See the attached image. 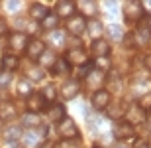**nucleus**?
Instances as JSON below:
<instances>
[{
  "instance_id": "15",
  "label": "nucleus",
  "mask_w": 151,
  "mask_h": 148,
  "mask_svg": "<svg viewBox=\"0 0 151 148\" xmlns=\"http://www.w3.org/2000/svg\"><path fill=\"white\" fill-rule=\"evenodd\" d=\"M145 111H141L137 105H132L129 109H126V117H124V120L126 122H129L132 126H135V125H143V120H145Z\"/></svg>"
},
{
  "instance_id": "44",
  "label": "nucleus",
  "mask_w": 151,
  "mask_h": 148,
  "mask_svg": "<svg viewBox=\"0 0 151 148\" xmlns=\"http://www.w3.org/2000/svg\"><path fill=\"white\" fill-rule=\"evenodd\" d=\"M94 148H98V146H94Z\"/></svg>"
},
{
  "instance_id": "14",
  "label": "nucleus",
  "mask_w": 151,
  "mask_h": 148,
  "mask_svg": "<svg viewBox=\"0 0 151 148\" xmlns=\"http://www.w3.org/2000/svg\"><path fill=\"white\" fill-rule=\"evenodd\" d=\"M45 50H47V47H45V42L37 40V38H32L28 47H26V55H28L32 61H37L39 57L45 53Z\"/></svg>"
},
{
  "instance_id": "25",
  "label": "nucleus",
  "mask_w": 151,
  "mask_h": 148,
  "mask_svg": "<svg viewBox=\"0 0 151 148\" xmlns=\"http://www.w3.org/2000/svg\"><path fill=\"white\" fill-rule=\"evenodd\" d=\"M47 42H49L53 47H63L65 44H67V36H65V32L63 30H53V32H49V36H47Z\"/></svg>"
},
{
  "instance_id": "12",
  "label": "nucleus",
  "mask_w": 151,
  "mask_h": 148,
  "mask_svg": "<svg viewBox=\"0 0 151 148\" xmlns=\"http://www.w3.org/2000/svg\"><path fill=\"white\" fill-rule=\"evenodd\" d=\"M110 51H112V46L104 38L92 40V44H90V53L94 55V59H98V57H110Z\"/></svg>"
},
{
  "instance_id": "16",
  "label": "nucleus",
  "mask_w": 151,
  "mask_h": 148,
  "mask_svg": "<svg viewBox=\"0 0 151 148\" xmlns=\"http://www.w3.org/2000/svg\"><path fill=\"white\" fill-rule=\"evenodd\" d=\"M78 93H81V81H78V79H69V81H65V83H63V87H61L63 99L71 101V99L77 97Z\"/></svg>"
},
{
  "instance_id": "13",
  "label": "nucleus",
  "mask_w": 151,
  "mask_h": 148,
  "mask_svg": "<svg viewBox=\"0 0 151 148\" xmlns=\"http://www.w3.org/2000/svg\"><path fill=\"white\" fill-rule=\"evenodd\" d=\"M77 14V4H75L73 0H61V2H57L55 4V16L61 20V18H65V20H69L71 16H75Z\"/></svg>"
},
{
  "instance_id": "10",
  "label": "nucleus",
  "mask_w": 151,
  "mask_h": 148,
  "mask_svg": "<svg viewBox=\"0 0 151 148\" xmlns=\"http://www.w3.org/2000/svg\"><path fill=\"white\" fill-rule=\"evenodd\" d=\"M29 44V38L26 32H12L10 36H8V47H10L12 51H26V47H28Z\"/></svg>"
},
{
  "instance_id": "2",
  "label": "nucleus",
  "mask_w": 151,
  "mask_h": 148,
  "mask_svg": "<svg viewBox=\"0 0 151 148\" xmlns=\"http://www.w3.org/2000/svg\"><path fill=\"white\" fill-rule=\"evenodd\" d=\"M47 132L49 128L47 126H37V128H29L22 134V140L24 144L28 148H39L41 144L45 142V138H47Z\"/></svg>"
},
{
  "instance_id": "20",
  "label": "nucleus",
  "mask_w": 151,
  "mask_h": 148,
  "mask_svg": "<svg viewBox=\"0 0 151 148\" xmlns=\"http://www.w3.org/2000/svg\"><path fill=\"white\" fill-rule=\"evenodd\" d=\"M51 75H55V77H65V75L71 73V65L67 63L65 57H57L55 63H53V67L49 69Z\"/></svg>"
},
{
  "instance_id": "33",
  "label": "nucleus",
  "mask_w": 151,
  "mask_h": 148,
  "mask_svg": "<svg viewBox=\"0 0 151 148\" xmlns=\"http://www.w3.org/2000/svg\"><path fill=\"white\" fill-rule=\"evenodd\" d=\"M135 105L141 109V111H145V113H151V91L145 93V95H141L137 101H135Z\"/></svg>"
},
{
  "instance_id": "24",
  "label": "nucleus",
  "mask_w": 151,
  "mask_h": 148,
  "mask_svg": "<svg viewBox=\"0 0 151 148\" xmlns=\"http://www.w3.org/2000/svg\"><path fill=\"white\" fill-rule=\"evenodd\" d=\"M86 32L92 36V40H98L104 32V26L98 18H92V20H86Z\"/></svg>"
},
{
  "instance_id": "19",
  "label": "nucleus",
  "mask_w": 151,
  "mask_h": 148,
  "mask_svg": "<svg viewBox=\"0 0 151 148\" xmlns=\"http://www.w3.org/2000/svg\"><path fill=\"white\" fill-rule=\"evenodd\" d=\"M75 4H77V8L81 10L78 14H81L83 18H90V20L94 18L96 10H98V4L92 2V0H83V2H75Z\"/></svg>"
},
{
  "instance_id": "1",
  "label": "nucleus",
  "mask_w": 151,
  "mask_h": 148,
  "mask_svg": "<svg viewBox=\"0 0 151 148\" xmlns=\"http://www.w3.org/2000/svg\"><path fill=\"white\" fill-rule=\"evenodd\" d=\"M122 12H124L126 24H129V26H137L143 18H147L145 12H143V4H141L139 0H128V2H124Z\"/></svg>"
},
{
  "instance_id": "7",
  "label": "nucleus",
  "mask_w": 151,
  "mask_h": 148,
  "mask_svg": "<svg viewBox=\"0 0 151 148\" xmlns=\"http://www.w3.org/2000/svg\"><path fill=\"white\" fill-rule=\"evenodd\" d=\"M110 103H112V93L108 91V89H98V91L92 93V97H90V105L94 109L96 113H100V111H106L110 107Z\"/></svg>"
},
{
  "instance_id": "39",
  "label": "nucleus",
  "mask_w": 151,
  "mask_h": 148,
  "mask_svg": "<svg viewBox=\"0 0 151 148\" xmlns=\"http://www.w3.org/2000/svg\"><path fill=\"white\" fill-rule=\"evenodd\" d=\"M102 6H104L108 12H114V10H116V2H104Z\"/></svg>"
},
{
  "instance_id": "27",
  "label": "nucleus",
  "mask_w": 151,
  "mask_h": 148,
  "mask_svg": "<svg viewBox=\"0 0 151 148\" xmlns=\"http://www.w3.org/2000/svg\"><path fill=\"white\" fill-rule=\"evenodd\" d=\"M22 126L24 128H37L41 126V119H39V114H34V113H24L22 114Z\"/></svg>"
},
{
  "instance_id": "31",
  "label": "nucleus",
  "mask_w": 151,
  "mask_h": 148,
  "mask_svg": "<svg viewBox=\"0 0 151 148\" xmlns=\"http://www.w3.org/2000/svg\"><path fill=\"white\" fill-rule=\"evenodd\" d=\"M55 59H57V55L53 53V51H47V50H45V53L39 57V61H41V65H39V67H41V69H45V67L51 69V67H53V63H55Z\"/></svg>"
},
{
  "instance_id": "32",
  "label": "nucleus",
  "mask_w": 151,
  "mask_h": 148,
  "mask_svg": "<svg viewBox=\"0 0 151 148\" xmlns=\"http://www.w3.org/2000/svg\"><path fill=\"white\" fill-rule=\"evenodd\" d=\"M45 77V69H41L39 65H34V67L28 71V77L26 79L28 81H41Z\"/></svg>"
},
{
  "instance_id": "11",
  "label": "nucleus",
  "mask_w": 151,
  "mask_h": 148,
  "mask_svg": "<svg viewBox=\"0 0 151 148\" xmlns=\"http://www.w3.org/2000/svg\"><path fill=\"white\" fill-rule=\"evenodd\" d=\"M106 73H100V71H96V69H90L88 73H86V77H84V85L88 87L90 91L94 93L98 91V89H104V83H106V77H104Z\"/></svg>"
},
{
  "instance_id": "26",
  "label": "nucleus",
  "mask_w": 151,
  "mask_h": 148,
  "mask_svg": "<svg viewBox=\"0 0 151 148\" xmlns=\"http://www.w3.org/2000/svg\"><path fill=\"white\" fill-rule=\"evenodd\" d=\"M57 26H59V18L55 16V12H49V14L39 22V28L45 30V32H53V30H57Z\"/></svg>"
},
{
  "instance_id": "29",
  "label": "nucleus",
  "mask_w": 151,
  "mask_h": 148,
  "mask_svg": "<svg viewBox=\"0 0 151 148\" xmlns=\"http://www.w3.org/2000/svg\"><path fill=\"white\" fill-rule=\"evenodd\" d=\"M16 89H18V95H20V97H26V99L34 93V85H32V81H28L26 77H22V79L18 81Z\"/></svg>"
},
{
  "instance_id": "28",
  "label": "nucleus",
  "mask_w": 151,
  "mask_h": 148,
  "mask_svg": "<svg viewBox=\"0 0 151 148\" xmlns=\"http://www.w3.org/2000/svg\"><path fill=\"white\" fill-rule=\"evenodd\" d=\"M2 136H4V142H16V140L22 138V126H16V125L8 126Z\"/></svg>"
},
{
  "instance_id": "17",
  "label": "nucleus",
  "mask_w": 151,
  "mask_h": 148,
  "mask_svg": "<svg viewBox=\"0 0 151 148\" xmlns=\"http://www.w3.org/2000/svg\"><path fill=\"white\" fill-rule=\"evenodd\" d=\"M65 117H67V109H65L63 103H53V105L47 109V119H49L51 122H55V125H59Z\"/></svg>"
},
{
  "instance_id": "30",
  "label": "nucleus",
  "mask_w": 151,
  "mask_h": 148,
  "mask_svg": "<svg viewBox=\"0 0 151 148\" xmlns=\"http://www.w3.org/2000/svg\"><path fill=\"white\" fill-rule=\"evenodd\" d=\"M94 69H96V71H100V73L110 71V69H112L110 57H98V59H94Z\"/></svg>"
},
{
  "instance_id": "5",
  "label": "nucleus",
  "mask_w": 151,
  "mask_h": 148,
  "mask_svg": "<svg viewBox=\"0 0 151 148\" xmlns=\"http://www.w3.org/2000/svg\"><path fill=\"white\" fill-rule=\"evenodd\" d=\"M132 38H134L135 46H147V44H149L151 42V22H149V18H143V20L135 26Z\"/></svg>"
},
{
  "instance_id": "21",
  "label": "nucleus",
  "mask_w": 151,
  "mask_h": 148,
  "mask_svg": "<svg viewBox=\"0 0 151 148\" xmlns=\"http://www.w3.org/2000/svg\"><path fill=\"white\" fill-rule=\"evenodd\" d=\"M18 65H20V59H18L16 53H6L2 57V61H0V67L4 73H12V71H16Z\"/></svg>"
},
{
  "instance_id": "18",
  "label": "nucleus",
  "mask_w": 151,
  "mask_h": 148,
  "mask_svg": "<svg viewBox=\"0 0 151 148\" xmlns=\"http://www.w3.org/2000/svg\"><path fill=\"white\" fill-rule=\"evenodd\" d=\"M49 12L51 10L45 4H41V2H34V4L29 6V20H34V22L39 24L45 16H47V14H49Z\"/></svg>"
},
{
  "instance_id": "40",
  "label": "nucleus",
  "mask_w": 151,
  "mask_h": 148,
  "mask_svg": "<svg viewBox=\"0 0 151 148\" xmlns=\"http://www.w3.org/2000/svg\"><path fill=\"white\" fill-rule=\"evenodd\" d=\"M143 125H145L147 128L151 131V113H147V114H145V120H143Z\"/></svg>"
},
{
  "instance_id": "36",
  "label": "nucleus",
  "mask_w": 151,
  "mask_h": 148,
  "mask_svg": "<svg viewBox=\"0 0 151 148\" xmlns=\"http://www.w3.org/2000/svg\"><path fill=\"white\" fill-rule=\"evenodd\" d=\"M132 148H151V142L147 138H134V146Z\"/></svg>"
},
{
  "instance_id": "4",
  "label": "nucleus",
  "mask_w": 151,
  "mask_h": 148,
  "mask_svg": "<svg viewBox=\"0 0 151 148\" xmlns=\"http://www.w3.org/2000/svg\"><path fill=\"white\" fill-rule=\"evenodd\" d=\"M65 32L71 38H81L86 32V18H83L81 14H75L69 20H65Z\"/></svg>"
},
{
  "instance_id": "6",
  "label": "nucleus",
  "mask_w": 151,
  "mask_h": 148,
  "mask_svg": "<svg viewBox=\"0 0 151 148\" xmlns=\"http://www.w3.org/2000/svg\"><path fill=\"white\" fill-rule=\"evenodd\" d=\"M65 59H67L69 65H77V67L90 65V61H88V51L84 50V47H69L67 53H65Z\"/></svg>"
},
{
  "instance_id": "35",
  "label": "nucleus",
  "mask_w": 151,
  "mask_h": 148,
  "mask_svg": "<svg viewBox=\"0 0 151 148\" xmlns=\"http://www.w3.org/2000/svg\"><path fill=\"white\" fill-rule=\"evenodd\" d=\"M108 34H110V38L112 40H124V36H126V32L122 30V26H118V24H110L108 26Z\"/></svg>"
},
{
  "instance_id": "8",
  "label": "nucleus",
  "mask_w": 151,
  "mask_h": 148,
  "mask_svg": "<svg viewBox=\"0 0 151 148\" xmlns=\"http://www.w3.org/2000/svg\"><path fill=\"white\" fill-rule=\"evenodd\" d=\"M26 107H28V113L41 114L43 111H47V101L43 99L41 91H34L28 99H26Z\"/></svg>"
},
{
  "instance_id": "37",
  "label": "nucleus",
  "mask_w": 151,
  "mask_h": 148,
  "mask_svg": "<svg viewBox=\"0 0 151 148\" xmlns=\"http://www.w3.org/2000/svg\"><path fill=\"white\" fill-rule=\"evenodd\" d=\"M20 6H22L20 2H14V0H10V2H6V4H4V8L10 12V14H16V12L20 10Z\"/></svg>"
},
{
  "instance_id": "34",
  "label": "nucleus",
  "mask_w": 151,
  "mask_h": 148,
  "mask_svg": "<svg viewBox=\"0 0 151 148\" xmlns=\"http://www.w3.org/2000/svg\"><path fill=\"white\" fill-rule=\"evenodd\" d=\"M41 95H43V99L47 101V105H49V103H53L57 99V87L55 85H45Z\"/></svg>"
},
{
  "instance_id": "22",
  "label": "nucleus",
  "mask_w": 151,
  "mask_h": 148,
  "mask_svg": "<svg viewBox=\"0 0 151 148\" xmlns=\"http://www.w3.org/2000/svg\"><path fill=\"white\" fill-rule=\"evenodd\" d=\"M16 105L12 101H4V103H0V120H12V119H16Z\"/></svg>"
},
{
  "instance_id": "3",
  "label": "nucleus",
  "mask_w": 151,
  "mask_h": 148,
  "mask_svg": "<svg viewBox=\"0 0 151 148\" xmlns=\"http://www.w3.org/2000/svg\"><path fill=\"white\" fill-rule=\"evenodd\" d=\"M57 132H59V136H61L63 140H67V142L81 138V131H78L77 122H75L71 117H65V119L57 125Z\"/></svg>"
},
{
  "instance_id": "42",
  "label": "nucleus",
  "mask_w": 151,
  "mask_h": 148,
  "mask_svg": "<svg viewBox=\"0 0 151 148\" xmlns=\"http://www.w3.org/2000/svg\"><path fill=\"white\" fill-rule=\"evenodd\" d=\"M6 146L8 148H20V142H18V140L16 142H6Z\"/></svg>"
},
{
  "instance_id": "41",
  "label": "nucleus",
  "mask_w": 151,
  "mask_h": 148,
  "mask_svg": "<svg viewBox=\"0 0 151 148\" xmlns=\"http://www.w3.org/2000/svg\"><path fill=\"white\" fill-rule=\"evenodd\" d=\"M6 28H8V26H6V22H4V20H0V36L6 32Z\"/></svg>"
},
{
  "instance_id": "43",
  "label": "nucleus",
  "mask_w": 151,
  "mask_h": 148,
  "mask_svg": "<svg viewBox=\"0 0 151 148\" xmlns=\"http://www.w3.org/2000/svg\"><path fill=\"white\" fill-rule=\"evenodd\" d=\"M39 148H55V146H53V144H51V142H43V144H41V146H39Z\"/></svg>"
},
{
  "instance_id": "9",
  "label": "nucleus",
  "mask_w": 151,
  "mask_h": 148,
  "mask_svg": "<svg viewBox=\"0 0 151 148\" xmlns=\"http://www.w3.org/2000/svg\"><path fill=\"white\" fill-rule=\"evenodd\" d=\"M112 136L116 140H132L135 138V126H132L126 120H118L112 128Z\"/></svg>"
},
{
  "instance_id": "23",
  "label": "nucleus",
  "mask_w": 151,
  "mask_h": 148,
  "mask_svg": "<svg viewBox=\"0 0 151 148\" xmlns=\"http://www.w3.org/2000/svg\"><path fill=\"white\" fill-rule=\"evenodd\" d=\"M108 117L112 120H124V117H126V109H124V103H110V107L106 109Z\"/></svg>"
},
{
  "instance_id": "38",
  "label": "nucleus",
  "mask_w": 151,
  "mask_h": 148,
  "mask_svg": "<svg viewBox=\"0 0 151 148\" xmlns=\"http://www.w3.org/2000/svg\"><path fill=\"white\" fill-rule=\"evenodd\" d=\"M143 67L151 71V53H147V55L143 57Z\"/></svg>"
}]
</instances>
